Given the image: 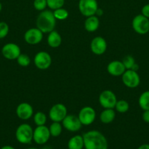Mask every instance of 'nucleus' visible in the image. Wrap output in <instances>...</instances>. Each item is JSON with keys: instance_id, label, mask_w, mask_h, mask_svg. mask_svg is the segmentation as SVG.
Segmentation results:
<instances>
[{"instance_id": "nucleus-12", "label": "nucleus", "mask_w": 149, "mask_h": 149, "mask_svg": "<svg viewBox=\"0 0 149 149\" xmlns=\"http://www.w3.org/2000/svg\"><path fill=\"white\" fill-rule=\"evenodd\" d=\"M61 122L63 127L70 132H77L83 126L78 116L74 114H67Z\"/></svg>"}, {"instance_id": "nucleus-29", "label": "nucleus", "mask_w": 149, "mask_h": 149, "mask_svg": "<svg viewBox=\"0 0 149 149\" xmlns=\"http://www.w3.org/2000/svg\"><path fill=\"white\" fill-rule=\"evenodd\" d=\"M122 63L124 65V66H125L126 69H131L133 65H134V64L135 63V60H134V58L131 55H129L124 57L122 61Z\"/></svg>"}, {"instance_id": "nucleus-26", "label": "nucleus", "mask_w": 149, "mask_h": 149, "mask_svg": "<svg viewBox=\"0 0 149 149\" xmlns=\"http://www.w3.org/2000/svg\"><path fill=\"white\" fill-rule=\"evenodd\" d=\"M53 13L56 19L58 20H64L69 17L68 11L63 7L55 10Z\"/></svg>"}, {"instance_id": "nucleus-28", "label": "nucleus", "mask_w": 149, "mask_h": 149, "mask_svg": "<svg viewBox=\"0 0 149 149\" xmlns=\"http://www.w3.org/2000/svg\"><path fill=\"white\" fill-rule=\"evenodd\" d=\"M17 62L18 63V65H20L22 67H26L28 65H29L31 63V59L29 58V56L26 54L20 53V55L18 57Z\"/></svg>"}, {"instance_id": "nucleus-11", "label": "nucleus", "mask_w": 149, "mask_h": 149, "mask_svg": "<svg viewBox=\"0 0 149 149\" xmlns=\"http://www.w3.org/2000/svg\"><path fill=\"white\" fill-rule=\"evenodd\" d=\"M79 120L81 122L82 125H90L93 123L96 119V111L91 106H85L82 108L79 111Z\"/></svg>"}, {"instance_id": "nucleus-7", "label": "nucleus", "mask_w": 149, "mask_h": 149, "mask_svg": "<svg viewBox=\"0 0 149 149\" xmlns=\"http://www.w3.org/2000/svg\"><path fill=\"white\" fill-rule=\"evenodd\" d=\"M117 101L115 94L110 90H104L99 95V104L104 109H115Z\"/></svg>"}, {"instance_id": "nucleus-23", "label": "nucleus", "mask_w": 149, "mask_h": 149, "mask_svg": "<svg viewBox=\"0 0 149 149\" xmlns=\"http://www.w3.org/2000/svg\"><path fill=\"white\" fill-rule=\"evenodd\" d=\"M49 131L52 137H58L62 132V125L60 122H53V123L50 125Z\"/></svg>"}, {"instance_id": "nucleus-35", "label": "nucleus", "mask_w": 149, "mask_h": 149, "mask_svg": "<svg viewBox=\"0 0 149 149\" xmlns=\"http://www.w3.org/2000/svg\"><path fill=\"white\" fill-rule=\"evenodd\" d=\"M137 149H149V144H142L137 148Z\"/></svg>"}, {"instance_id": "nucleus-21", "label": "nucleus", "mask_w": 149, "mask_h": 149, "mask_svg": "<svg viewBox=\"0 0 149 149\" xmlns=\"http://www.w3.org/2000/svg\"><path fill=\"white\" fill-rule=\"evenodd\" d=\"M67 147L69 149H83L84 148V141L81 135H74L68 141Z\"/></svg>"}, {"instance_id": "nucleus-2", "label": "nucleus", "mask_w": 149, "mask_h": 149, "mask_svg": "<svg viewBox=\"0 0 149 149\" xmlns=\"http://www.w3.org/2000/svg\"><path fill=\"white\" fill-rule=\"evenodd\" d=\"M56 19L51 10L41 11L36 20V26L43 33H50L55 29Z\"/></svg>"}, {"instance_id": "nucleus-22", "label": "nucleus", "mask_w": 149, "mask_h": 149, "mask_svg": "<svg viewBox=\"0 0 149 149\" xmlns=\"http://www.w3.org/2000/svg\"><path fill=\"white\" fill-rule=\"evenodd\" d=\"M138 104L143 111L149 110V90L143 92L138 99Z\"/></svg>"}, {"instance_id": "nucleus-1", "label": "nucleus", "mask_w": 149, "mask_h": 149, "mask_svg": "<svg viewBox=\"0 0 149 149\" xmlns=\"http://www.w3.org/2000/svg\"><path fill=\"white\" fill-rule=\"evenodd\" d=\"M85 149H108V143L105 135L97 130H91L83 135Z\"/></svg>"}, {"instance_id": "nucleus-39", "label": "nucleus", "mask_w": 149, "mask_h": 149, "mask_svg": "<svg viewBox=\"0 0 149 149\" xmlns=\"http://www.w3.org/2000/svg\"><path fill=\"white\" fill-rule=\"evenodd\" d=\"M26 149H39V148H26Z\"/></svg>"}, {"instance_id": "nucleus-16", "label": "nucleus", "mask_w": 149, "mask_h": 149, "mask_svg": "<svg viewBox=\"0 0 149 149\" xmlns=\"http://www.w3.org/2000/svg\"><path fill=\"white\" fill-rule=\"evenodd\" d=\"M16 115L22 120H28L34 115L33 107L28 103H20L16 108Z\"/></svg>"}, {"instance_id": "nucleus-3", "label": "nucleus", "mask_w": 149, "mask_h": 149, "mask_svg": "<svg viewBox=\"0 0 149 149\" xmlns=\"http://www.w3.org/2000/svg\"><path fill=\"white\" fill-rule=\"evenodd\" d=\"M34 130L31 125L23 123L19 125L15 131V138L20 143L29 144L33 141Z\"/></svg>"}, {"instance_id": "nucleus-32", "label": "nucleus", "mask_w": 149, "mask_h": 149, "mask_svg": "<svg viewBox=\"0 0 149 149\" xmlns=\"http://www.w3.org/2000/svg\"><path fill=\"white\" fill-rule=\"evenodd\" d=\"M141 14L149 19V4L143 6L141 10Z\"/></svg>"}, {"instance_id": "nucleus-25", "label": "nucleus", "mask_w": 149, "mask_h": 149, "mask_svg": "<svg viewBox=\"0 0 149 149\" xmlns=\"http://www.w3.org/2000/svg\"><path fill=\"white\" fill-rule=\"evenodd\" d=\"M115 110H116V111H118V113H126V112L128 111L129 109V104L128 102L125 100H118L116 104H115Z\"/></svg>"}, {"instance_id": "nucleus-33", "label": "nucleus", "mask_w": 149, "mask_h": 149, "mask_svg": "<svg viewBox=\"0 0 149 149\" xmlns=\"http://www.w3.org/2000/svg\"><path fill=\"white\" fill-rule=\"evenodd\" d=\"M142 118H143V120L145 123H149V110L143 111V113L142 114Z\"/></svg>"}, {"instance_id": "nucleus-15", "label": "nucleus", "mask_w": 149, "mask_h": 149, "mask_svg": "<svg viewBox=\"0 0 149 149\" xmlns=\"http://www.w3.org/2000/svg\"><path fill=\"white\" fill-rule=\"evenodd\" d=\"M107 42L102 36H96L91 42L90 48L91 52L96 55H101L106 52Z\"/></svg>"}, {"instance_id": "nucleus-38", "label": "nucleus", "mask_w": 149, "mask_h": 149, "mask_svg": "<svg viewBox=\"0 0 149 149\" xmlns=\"http://www.w3.org/2000/svg\"><path fill=\"white\" fill-rule=\"evenodd\" d=\"M1 10H2V4H1V3L0 2V13H1Z\"/></svg>"}, {"instance_id": "nucleus-37", "label": "nucleus", "mask_w": 149, "mask_h": 149, "mask_svg": "<svg viewBox=\"0 0 149 149\" xmlns=\"http://www.w3.org/2000/svg\"><path fill=\"white\" fill-rule=\"evenodd\" d=\"M0 149H15L14 147L11 146H4L1 147Z\"/></svg>"}, {"instance_id": "nucleus-19", "label": "nucleus", "mask_w": 149, "mask_h": 149, "mask_svg": "<svg viewBox=\"0 0 149 149\" xmlns=\"http://www.w3.org/2000/svg\"><path fill=\"white\" fill-rule=\"evenodd\" d=\"M47 42H48V45L51 47L57 48L61 45L62 39H61V36L59 34V33L56 31L53 30L50 32V33H48Z\"/></svg>"}, {"instance_id": "nucleus-6", "label": "nucleus", "mask_w": 149, "mask_h": 149, "mask_svg": "<svg viewBox=\"0 0 149 149\" xmlns=\"http://www.w3.org/2000/svg\"><path fill=\"white\" fill-rule=\"evenodd\" d=\"M121 78L124 84L128 88H136L140 84V77L138 73L131 69L126 70L121 76Z\"/></svg>"}, {"instance_id": "nucleus-13", "label": "nucleus", "mask_w": 149, "mask_h": 149, "mask_svg": "<svg viewBox=\"0 0 149 149\" xmlns=\"http://www.w3.org/2000/svg\"><path fill=\"white\" fill-rule=\"evenodd\" d=\"M20 48L17 44L7 43L1 48V54L3 57L7 60H16L20 55Z\"/></svg>"}, {"instance_id": "nucleus-14", "label": "nucleus", "mask_w": 149, "mask_h": 149, "mask_svg": "<svg viewBox=\"0 0 149 149\" xmlns=\"http://www.w3.org/2000/svg\"><path fill=\"white\" fill-rule=\"evenodd\" d=\"M43 39V33L37 28H31L24 33V40L31 45H38Z\"/></svg>"}, {"instance_id": "nucleus-24", "label": "nucleus", "mask_w": 149, "mask_h": 149, "mask_svg": "<svg viewBox=\"0 0 149 149\" xmlns=\"http://www.w3.org/2000/svg\"><path fill=\"white\" fill-rule=\"evenodd\" d=\"M34 122L37 126L45 125L47 122V116L42 111H38L34 115Z\"/></svg>"}, {"instance_id": "nucleus-9", "label": "nucleus", "mask_w": 149, "mask_h": 149, "mask_svg": "<svg viewBox=\"0 0 149 149\" xmlns=\"http://www.w3.org/2000/svg\"><path fill=\"white\" fill-rule=\"evenodd\" d=\"M67 115V107L62 103H56L51 108L48 113L49 118L53 122H61Z\"/></svg>"}, {"instance_id": "nucleus-20", "label": "nucleus", "mask_w": 149, "mask_h": 149, "mask_svg": "<svg viewBox=\"0 0 149 149\" xmlns=\"http://www.w3.org/2000/svg\"><path fill=\"white\" fill-rule=\"evenodd\" d=\"M115 118V111L114 109H105L99 115V119L103 124H110Z\"/></svg>"}, {"instance_id": "nucleus-36", "label": "nucleus", "mask_w": 149, "mask_h": 149, "mask_svg": "<svg viewBox=\"0 0 149 149\" xmlns=\"http://www.w3.org/2000/svg\"><path fill=\"white\" fill-rule=\"evenodd\" d=\"M131 69L133 70V71H137L139 70V65L135 63L134 64V65H133L132 68H131Z\"/></svg>"}, {"instance_id": "nucleus-5", "label": "nucleus", "mask_w": 149, "mask_h": 149, "mask_svg": "<svg viewBox=\"0 0 149 149\" xmlns=\"http://www.w3.org/2000/svg\"><path fill=\"white\" fill-rule=\"evenodd\" d=\"M98 7L96 0H80L78 3V9L80 13L85 17L95 15Z\"/></svg>"}, {"instance_id": "nucleus-18", "label": "nucleus", "mask_w": 149, "mask_h": 149, "mask_svg": "<svg viewBox=\"0 0 149 149\" xmlns=\"http://www.w3.org/2000/svg\"><path fill=\"white\" fill-rule=\"evenodd\" d=\"M99 27V19L97 16L92 15L86 17L84 28L88 32H94Z\"/></svg>"}, {"instance_id": "nucleus-17", "label": "nucleus", "mask_w": 149, "mask_h": 149, "mask_svg": "<svg viewBox=\"0 0 149 149\" xmlns=\"http://www.w3.org/2000/svg\"><path fill=\"white\" fill-rule=\"evenodd\" d=\"M126 68L122 61H113L109 63L107 66V71L112 77H121L125 72Z\"/></svg>"}, {"instance_id": "nucleus-31", "label": "nucleus", "mask_w": 149, "mask_h": 149, "mask_svg": "<svg viewBox=\"0 0 149 149\" xmlns=\"http://www.w3.org/2000/svg\"><path fill=\"white\" fill-rule=\"evenodd\" d=\"M33 4L35 10L39 12L45 10L46 7H48V5H47V0H34Z\"/></svg>"}, {"instance_id": "nucleus-8", "label": "nucleus", "mask_w": 149, "mask_h": 149, "mask_svg": "<svg viewBox=\"0 0 149 149\" xmlns=\"http://www.w3.org/2000/svg\"><path fill=\"white\" fill-rule=\"evenodd\" d=\"M34 65L38 69L46 70L50 68L52 63V58L48 52L45 51H39L34 58Z\"/></svg>"}, {"instance_id": "nucleus-27", "label": "nucleus", "mask_w": 149, "mask_h": 149, "mask_svg": "<svg viewBox=\"0 0 149 149\" xmlns=\"http://www.w3.org/2000/svg\"><path fill=\"white\" fill-rule=\"evenodd\" d=\"M64 0H47V5L51 10H55L63 7Z\"/></svg>"}, {"instance_id": "nucleus-30", "label": "nucleus", "mask_w": 149, "mask_h": 149, "mask_svg": "<svg viewBox=\"0 0 149 149\" xmlns=\"http://www.w3.org/2000/svg\"><path fill=\"white\" fill-rule=\"evenodd\" d=\"M10 31L8 24L6 22H0V39H4L7 36Z\"/></svg>"}, {"instance_id": "nucleus-34", "label": "nucleus", "mask_w": 149, "mask_h": 149, "mask_svg": "<svg viewBox=\"0 0 149 149\" xmlns=\"http://www.w3.org/2000/svg\"><path fill=\"white\" fill-rule=\"evenodd\" d=\"M103 13H104V12H103V10H102V9H100V8H98L97 9V10H96V16H98V17H99V16H102V15H103Z\"/></svg>"}, {"instance_id": "nucleus-10", "label": "nucleus", "mask_w": 149, "mask_h": 149, "mask_svg": "<svg viewBox=\"0 0 149 149\" xmlns=\"http://www.w3.org/2000/svg\"><path fill=\"white\" fill-rule=\"evenodd\" d=\"M49 128L45 125L42 126H37L34 130L33 141L38 145H43L45 144L51 138Z\"/></svg>"}, {"instance_id": "nucleus-4", "label": "nucleus", "mask_w": 149, "mask_h": 149, "mask_svg": "<svg viewBox=\"0 0 149 149\" xmlns=\"http://www.w3.org/2000/svg\"><path fill=\"white\" fill-rule=\"evenodd\" d=\"M131 26L134 31L140 35H145L149 32V19L142 14L133 18Z\"/></svg>"}]
</instances>
